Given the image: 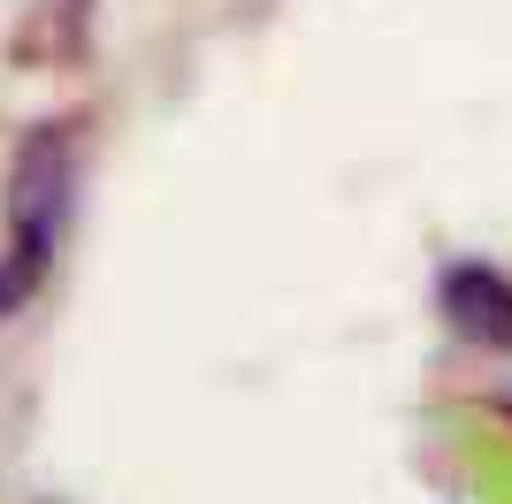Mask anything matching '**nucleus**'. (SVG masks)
<instances>
[{
	"label": "nucleus",
	"instance_id": "obj_1",
	"mask_svg": "<svg viewBox=\"0 0 512 504\" xmlns=\"http://www.w3.org/2000/svg\"><path fill=\"white\" fill-rule=\"evenodd\" d=\"M62 207H69V138L62 130H39L16 161V184H8V237H16V291L46 268V252L62 237Z\"/></svg>",
	"mask_w": 512,
	"mask_h": 504
},
{
	"label": "nucleus",
	"instance_id": "obj_2",
	"mask_svg": "<svg viewBox=\"0 0 512 504\" xmlns=\"http://www.w3.org/2000/svg\"><path fill=\"white\" fill-rule=\"evenodd\" d=\"M436 306H444V321L467 336V344H512V283L497 268H482V260L451 268Z\"/></svg>",
	"mask_w": 512,
	"mask_h": 504
}]
</instances>
